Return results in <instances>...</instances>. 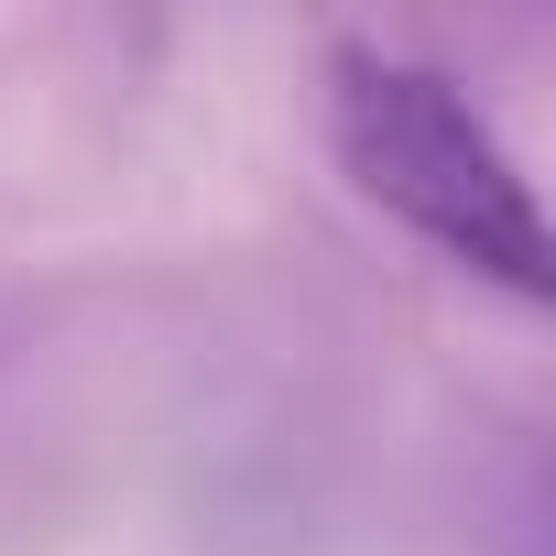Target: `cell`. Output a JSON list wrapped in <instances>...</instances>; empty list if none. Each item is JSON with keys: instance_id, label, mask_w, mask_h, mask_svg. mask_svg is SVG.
I'll return each instance as SVG.
<instances>
[{"instance_id": "6da1fadb", "label": "cell", "mask_w": 556, "mask_h": 556, "mask_svg": "<svg viewBox=\"0 0 556 556\" xmlns=\"http://www.w3.org/2000/svg\"><path fill=\"white\" fill-rule=\"evenodd\" d=\"M328 153L382 218H404L458 273H480V285H502L523 306L556 295L545 207L447 66L393 55V45H339L328 55Z\"/></svg>"}]
</instances>
